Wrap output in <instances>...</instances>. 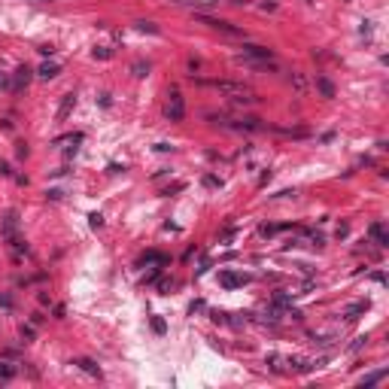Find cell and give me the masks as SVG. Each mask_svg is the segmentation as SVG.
I'll return each mask as SVG.
<instances>
[{"mask_svg":"<svg viewBox=\"0 0 389 389\" xmlns=\"http://www.w3.org/2000/svg\"><path fill=\"white\" fill-rule=\"evenodd\" d=\"M213 88H216L219 95H225L228 100H234V103H256L253 88H250V85H243V82H228V79H219V82H213Z\"/></svg>","mask_w":389,"mask_h":389,"instance_id":"cell-1","label":"cell"},{"mask_svg":"<svg viewBox=\"0 0 389 389\" xmlns=\"http://www.w3.org/2000/svg\"><path fill=\"white\" fill-rule=\"evenodd\" d=\"M194 22L198 25H207V28H213V31H219V33H228V37H240V28H234V25H228V22H222V19H210V15H194Z\"/></svg>","mask_w":389,"mask_h":389,"instance_id":"cell-2","label":"cell"},{"mask_svg":"<svg viewBox=\"0 0 389 389\" xmlns=\"http://www.w3.org/2000/svg\"><path fill=\"white\" fill-rule=\"evenodd\" d=\"M237 61H274V52L264 46H243Z\"/></svg>","mask_w":389,"mask_h":389,"instance_id":"cell-3","label":"cell"},{"mask_svg":"<svg viewBox=\"0 0 389 389\" xmlns=\"http://www.w3.org/2000/svg\"><path fill=\"white\" fill-rule=\"evenodd\" d=\"M164 113H167V119L170 122H180L183 116H186V103H183V97L180 95H170V100H167V107H164Z\"/></svg>","mask_w":389,"mask_h":389,"instance_id":"cell-4","label":"cell"},{"mask_svg":"<svg viewBox=\"0 0 389 389\" xmlns=\"http://www.w3.org/2000/svg\"><path fill=\"white\" fill-rule=\"evenodd\" d=\"M219 283L225 289H237V286H243V283H250V277L246 274H234V271H225V274H219Z\"/></svg>","mask_w":389,"mask_h":389,"instance_id":"cell-5","label":"cell"},{"mask_svg":"<svg viewBox=\"0 0 389 389\" xmlns=\"http://www.w3.org/2000/svg\"><path fill=\"white\" fill-rule=\"evenodd\" d=\"M31 82V67H19L15 70V82H12V92H19V88H25Z\"/></svg>","mask_w":389,"mask_h":389,"instance_id":"cell-6","label":"cell"},{"mask_svg":"<svg viewBox=\"0 0 389 389\" xmlns=\"http://www.w3.org/2000/svg\"><path fill=\"white\" fill-rule=\"evenodd\" d=\"M73 103H76V95H64V97H61V107H58V119H61V122L70 116V110H73Z\"/></svg>","mask_w":389,"mask_h":389,"instance_id":"cell-7","label":"cell"},{"mask_svg":"<svg viewBox=\"0 0 389 389\" xmlns=\"http://www.w3.org/2000/svg\"><path fill=\"white\" fill-rule=\"evenodd\" d=\"M371 237H374L380 246H386L389 243V237H386V228H383V222H374V225H371Z\"/></svg>","mask_w":389,"mask_h":389,"instance_id":"cell-8","label":"cell"},{"mask_svg":"<svg viewBox=\"0 0 389 389\" xmlns=\"http://www.w3.org/2000/svg\"><path fill=\"white\" fill-rule=\"evenodd\" d=\"M15 225H19V216H15V213H6V219H3V234L12 240L15 237Z\"/></svg>","mask_w":389,"mask_h":389,"instance_id":"cell-9","label":"cell"},{"mask_svg":"<svg viewBox=\"0 0 389 389\" xmlns=\"http://www.w3.org/2000/svg\"><path fill=\"white\" fill-rule=\"evenodd\" d=\"M58 73H61V67H58V64H52V61H46V64L40 67V76H43V79H55Z\"/></svg>","mask_w":389,"mask_h":389,"instance_id":"cell-10","label":"cell"},{"mask_svg":"<svg viewBox=\"0 0 389 389\" xmlns=\"http://www.w3.org/2000/svg\"><path fill=\"white\" fill-rule=\"evenodd\" d=\"M76 365H79L82 371H88V374H92V377H100V368H97V365H95L92 359H79Z\"/></svg>","mask_w":389,"mask_h":389,"instance_id":"cell-11","label":"cell"},{"mask_svg":"<svg viewBox=\"0 0 389 389\" xmlns=\"http://www.w3.org/2000/svg\"><path fill=\"white\" fill-rule=\"evenodd\" d=\"M316 88H320L325 97H334V85H331L328 79H316Z\"/></svg>","mask_w":389,"mask_h":389,"instance_id":"cell-12","label":"cell"},{"mask_svg":"<svg viewBox=\"0 0 389 389\" xmlns=\"http://www.w3.org/2000/svg\"><path fill=\"white\" fill-rule=\"evenodd\" d=\"M12 374H15V368H12L6 359H0V380H9Z\"/></svg>","mask_w":389,"mask_h":389,"instance_id":"cell-13","label":"cell"},{"mask_svg":"<svg viewBox=\"0 0 389 389\" xmlns=\"http://www.w3.org/2000/svg\"><path fill=\"white\" fill-rule=\"evenodd\" d=\"M140 261H143V264H164L167 259H164V256H158V253H146Z\"/></svg>","mask_w":389,"mask_h":389,"instance_id":"cell-14","label":"cell"},{"mask_svg":"<svg viewBox=\"0 0 389 389\" xmlns=\"http://www.w3.org/2000/svg\"><path fill=\"white\" fill-rule=\"evenodd\" d=\"M386 377V371H374V374H368L365 380H362V386H374V383H380Z\"/></svg>","mask_w":389,"mask_h":389,"instance_id":"cell-15","label":"cell"},{"mask_svg":"<svg viewBox=\"0 0 389 389\" xmlns=\"http://www.w3.org/2000/svg\"><path fill=\"white\" fill-rule=\"evenodd\" d=\"M292 85H295V92H298V95H304V88H307V82H304L301 73H292Z\"/></svg>","mask_w":389,"mask_h":389,"instance_id":"cell-16","label":"cell"},{"mask_svg":"<svg viewBox=\"0 0 389 389\" xmlns=\"http://www.w3.org/2000/svg\"><path fill=\"white\" fill-rule=\"evenodd\" d=\"M365 310H368V304H353V307L347 310V320H356V316L365 313Z\"/></svg>","mask_w":389,"mask_h":389,"instance_id":"cell-17","label":"cell"},{"mask_svg":"<svg viewBox=\"0 0 389 389\" xmlns=\"http://www.w3.org/2000/svg\"><path fill=\"white\" fill-rule=\"evenodd\" d=\"M146 73H149V64L137 61V64H134V76H146Z\"/></svg>","mask_w":389,"mask_h":389,"instance_id":"cell-18","label":"cell"},{"mask_svg":"<svg viewBox=\"0 0 389 389\" xmlns=\"http://www.w3.org/2000/svg\"><path fill=\"white\" fill-rule=\"evenodd\" d=\"M137 28H140V31H146V33H158V28H155L152 22H137Z\"/></svg>","mask_w":389,"mask_h":389,"instance_id":"cell-19","label":"cell"},{"mask_svg":"<svg viewBox=\"0 0 389 389\" xmlns=\"http://www.w3.org/2000/svg\"><path fill=\"white\" fill-rule=\"evenodd\" d=\"M110 55H113L110 49H95V58H110Z\"/></svg>","mask_w":389,"mask_h":389,"instance_id":"cell-20","label":"cell"},{"mask_svg":"<svg viewBox=\"0 0 389 389\" xmlns=\"http://www.w3.org/2000/svg\"><path fill=\"white\" fill-rule=\"evenodd\" d=\"M152 328H155L158 334H162V331H164V323H162V320H158V316H155V320H152Z\"/></svg>","mask_w":389,"mask_h":389,"instance_id":"cell-21","label":"cell"},{"mask_svg":"<svg viewBox=\"0 0 389 389\" xmlns=\"http://www.w3.org/2000/svg\"><path fill=\"white\" fill-rule=\"evenodd\" d=\"M0 173H3V176H9V173H12V170H9V164H6V162H0Z\"/></svg>","mask_w":389,"mask_h":389,"instance_id":"cell-22","label":"cell"}]
</instances>
